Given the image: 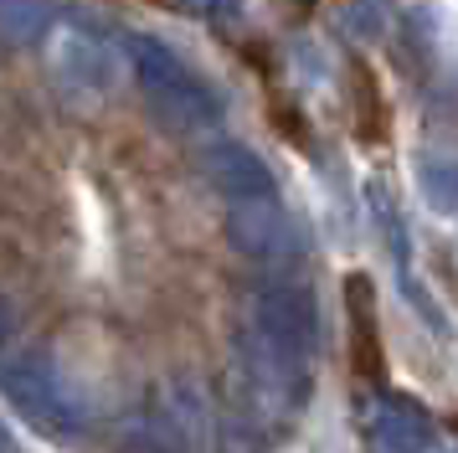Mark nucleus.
Returning a JSON list of instances; mask_svg holds the SVG:
<instances>
[{
  "mask_svg": "<svg viewBox=\"0 0 458 453\" xmlns=\"http://www.w3.org/2000/svg\"><path fill=\"white\" fill-rule=\"evenodd\" d=\"M345 320H351V366L366 381L386 376V355H381V335H376V294L371 284L351 273L345 278Z\"/></svg>",
  "mask_w": 458,
  "mask_h": 453,
  "instance_id": "nucleus-1",
  "label": "nucleus"
},
{
  "mask_svg": "<svg viewBox=\"0 0 458 453\" xmlns=\"http://www.w3.org/2000/svg\"><path fill=\"white\" fill-rule=\"evenodd\" d=\"M47 5L42 0H0V37H26V31H42Z\"/></svg>",
  "mask_w": 458,
  "mask_h": 453,
  "instance_id": "nucleus-3",
  "label": "nucleus"
},
{
  "mask_svg": "<svg viewBox=\"0 0 458 453\" xmlns=\"http://www.w3.org/2000/svg\"><path fill=\"white\" fill-rule=\"evenodd\" d=\"M351 114H355V140L360 144H381L392 129L386 98H381V78L371 73V62H351Z\"/></svg>",
  "mask_w": 458,
  "mask_h": 453,
  "instance_id": "nucleus-2",
  "label": "nucleus"
},
{
  "mask_svg": "<svg viewBox=\"0 0 458 453\" xmlns=\"http://www.w3.org/2000/svg\"><path fill=\"white\" fill-rule=\"evenodd\" d=\"M211 11H237V0H207Z\"/></svg>",
  "mask_w": 458,
  "mask_h": 453,
  "instance_id": "nucleus-4",
  "label": "nucleus"
},
{
  "mask_svg": "<svg viewBox=\"0 0 458 453\" xmlns=\"http://www.w3.org/2000/svg\"><path fill=\"white\" fill-rule=\"evenodd\" d=\"M299 5H314V0H299Z\"/></svg>",
  "mask_w": 458,
  "mask_h": 453,
  "instance_id": "nucleus-5",
  "label": "nucleus"
}]
</instances>
